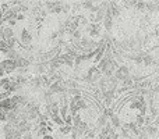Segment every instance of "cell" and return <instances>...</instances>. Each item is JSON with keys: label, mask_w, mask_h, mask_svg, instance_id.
<instances>
[{"label": "cell", "mask_w": 159, "mask_h": 139, "mask_svg": "<svg viewBox=\"0 0 159 139\" xmlns=\"http://www.w3.org/2000/svg\"><path fill=\"white\" fill-rule=\"evenodd\" d=\"M88 81L89 82H96L98 79H101V70L98 67H92L88 71Z\"/></svg>", "instance_id": "cell-3"}, {"label": "cell", "mask_w": 159, "mask_h": 139, "mask_svg": "<svg viewBox=\"0 0 159 139\" xmlns=\"http://www.w3.org/2000/svg\"><path fill=\"white\" fill-rule=\"evenodd\" d=\"M105 27L107 31L112 28V15H109V14H106V17H105Z\"/></svg>", "instance_id": "cell-8"}, {"label": "cell", "mask_w": 159, "mask_h": 139, "mask_svg": "<svg viewBox=\"0 0 159 139\" xmlns=\"http://www.w3.org/2000/svg\"><path fill=\"white\" fill-rule=\"evenodd\" d=\"M144 63H145V66H151V64L154 63V59H152V56L145 54V57H144Z\"/></svg>", "instance_id": "cell-9"}, {"label": "cell", "mask_w": 159, "mask_h": 139, "mask_svg": "<svg viewBox=\"0 0 159 139\" xmlns=\"http://www.w3.org/2000/svg\"><path fill=\"white\" fill-rule=\"evenodd\" d=\"M112 125L113 127H120V120L116 115H112Z\"/></svg>", "instance_id": "cell-10"}, {"label": "cell", "mask_w": 159, "mask_h": 139, "mask_svg": "<svg viewBox=\"0 0 159 139\" xmlns=\"http://www.w3.org/2000/svg\"><path fill=\"white\" fill-rule=\"evenodd\" d=\"M16 64H17V67H20V68L21 70H25L28 67V60H25V59H22V57H18L16 60Z\"/></svg>", "instance_id": "cell-6"}, {"label": "cell", "mask_w": 159, "mask_h": 139, "mask_svg": "<svg viewBox=\"0 0 159 139\" xmlns=\"http://www.w3.org/2000/svg\"><path fill=\"white\" fill-rule=\"evenodd\" d=\"M31 39H32V36L30 35V33L27 32V31H24V32L21 33V41H22V43H31Z\"/></svg>", "instance_id": "cell-7"}, {"label": "cell", "mask_w": 159, "mask_h": 139, "mask_svg": "<svg viewBox=\"0 0 159 139\" xmlns=\"http://www.w3.org/2000/svg\"><path fill=\"white\" fill-rule=\"evenodd\" d=\"M88 31H89V33L92 36H96V35H99V32H101V25L99 24H89V27H88Z\"/></svg>", "instance_id": "cell-5"}, {"label": "cell", "mask_w": 159, "mask_h": 139, "mask_svg": "<svg viewBox=\"0 0 159 139\" xmlns=\"http://www.w3.org/2000/svg\"><path fill=\"white\" fill-rule=\"evenodd\" d=\"M16 67H17V64L14 60H3L2 61V72H6V71L10 72V71L16 70Z\"/></svg>", "instance_id": "cell-4"}, {"label": "cell", "mask_w": 159, "mask_h": 139, "mask_svg": "<svg viewBox=\"0 0 159 139\" xmlns=\"http://www.w3.org/2000/svg\"><path fill=\"white\" fill-rule=\"evenodd\" d=\"M4 134L7 139H20L21 138V131L13 124H7L4 127Z\"/></svg>", "instance_id": "cell-1"}, {"label": "cell", "mask_w": 159, "mask_h": 139, "mask_svg": "<svg viewBox=\"0 0 159 139\" xmlns=\"http://www.w3.org/2000/svg\"><path fill=\"white\" fill-rule=\"evenodd\" d=\"M116 78L119 79V81H127V79H130V71L127 67H120L117 71H116Z\"/></svg>", "instance_id": "cell-2"}, {"label": "cell", "mask_w": 159, "mask_h": 139, "mask_svg": "<svg viewBox=\"0 0 159 139\" xmlns=\"http://www.w3.org/2000/svg\"><path fill=\"white\" fill-rule=\"evenodd\" d=\"M53 118V121H55L56 124H59V125H61V124H63V121H61V118L59 117V115H55V117H52Z\"/></svg>", "instance_id": "cell-11"}]
</instances>
